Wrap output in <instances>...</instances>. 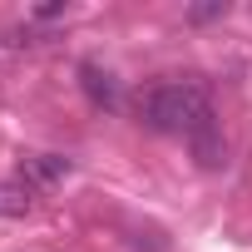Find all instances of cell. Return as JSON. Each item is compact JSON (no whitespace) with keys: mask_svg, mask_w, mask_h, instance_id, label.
<instances>
[{"mask_svg":"<svg viewBox=\"0 0 252 252\" xmlns=\"http://www.w3.org/2000/svg\"><path fill=\"white\" fill-rule=\"evenodd\" d=\"M139 119L149 124L154 134H183L188 144L213 134L218 119H213V99L203 79H158L139 89Z\"/></svg>","mask_w":252,"mask_h":252,"instance_id":"1","label":"cell"},{"mask_svg":"<svg viewBox=\"0 0 252 252\" xmlns=\"http://www.w3.org/2000/svg\"><path fill=\"white\" fill-rule=\"evenodd\" d=\"M69 173H74V163L60 158V154H25V158H20V183H25L30 193L55 188V183H64Z\"/></svg>","mask_w":252,"mask_h":252,"instance_id":"2","label":"cell"},{"mask_svg":"<svg viewBox=\"0 0 252 252\" xmlns=\"http://www.w3.org/2000/svg\"><path fill=\"white\" fill-rule=\"evenodd\" d=\"M79 84H84V94H89L94 109H119V84H114L109 69H99V64H79Z\"/></svg>","mask_w":252,"mask_h":252,"instance_id":"3","label":"cell"},{"mask_svg":"<svg viewBox=\"0 0 252 252\" xmlns=\"http://www.w3.org/2000/svg\"><path fill=\"white\" fill-rule=\"evenodd\" d=\"M30 208H35V193L20 178H0V218H30Z\"/></svg>","mask_w":252,"mask_h":252,"instance_id":"4","label":"cell"},{"mask_svg":"<svg viewBox=\"0 0 252 252\" xmlns=\"http://www.w3.org/2000/svg\"><path fill=\"white\" fill-rule=\"evenodd\" d=\"M50 40H60V35H55V30H45V25H30V20L0 35V45H5V50H40V45H50Z\"/></svg>","mask_w":252,"mask_h":252,"instance_id":"5","label":"cell"},{"mask_svg":"<svg viewBox=\"0 0 252 252\" xmlns=\"http://www.w3.org/2000/svg\"><path fill=\"white\" fill-rule=\"evenodd\" d=\"M232 5H227V0H213V5H188V20L193 25H208V20H222Z\"/></svg>","mask_w":252,"mask_h":252,"instance_id":"6","label":"cell"},{"mask_svg":"<svg viewBox=\"0 0 252 252\" xmlns=\"http://www.w3.org/2000/svg\"><path fill=\"white\" fill-rule=\"evenodd\" d=\"M50 20H69V5H35L30 25H50Z\"/></svg>","mask_w":252,"mask_h":252,"instance_id":"7","label":"cell"}]
</instances>
